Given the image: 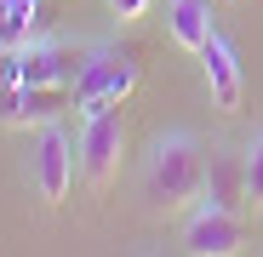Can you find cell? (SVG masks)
Masks as SVG:
<instances>
[{
  "mask_svg": "<svg viewBox=\"0 0 263 257\" xmlns=\"http://www.w3.org/2000/svg\"><path fill=\"white\" fill-rule=\"evenodd\" d=\"M200 189H206V149H200L189 132H160L155 149H149V166H143V194H149V206L178 211V206H189Z\"/></svg>",
  "mask_w": 263,
  "mask_h": 257,
  "instance_id": "obj_1",
  "label": "cell"
},
{
  "mask_svg": "<svg viewBox=\"0 0 263 257\" xmlns=\"http://www.w3.org/2000/svg\"><path fill=\"white\" fill-rule=\"evenodd\" d=\"M138 86V57L126 46H92L80 57V74H74V109L80 114H98V109H120Z\"/></svg>",
  "mask_w": 263,
  "mask_h": 257,
  "instance_id": "obj_2",
  "label": "cell"
},
{
  "mask_svg": "<svg viewBox=\"0 0 263 257\" xmlns=\"http://www.w3.org/2000/svg\"><path fill=\"white\" fill-rule=\"evenodd\" d=\"M29 177H34V189H40L46 206H63V200H69V189H74V177H80V143L69 137L63 120H46V126H40V137H34V149H29Z\"/></svg>",
  "mask_w": 263,
  "mask_h": 257,
  "instance_id": "obj_3",
  "label": "cell"
},
{
  "mask_svg": "<svg viewBox=\"0 0 263 257\" xmlns=\"http://www.w3.org/2000/svg\"><path fill=\"white\" fill-rule=\"evenodd\" d=\"M80 57L86 52L69 46V40H23L17 52L0 57V80L6 86H17V80H29V86H74Z\"/></svg>",
  "mask_w": 263,
  "mask_h": 257,
  "instance_id": "obj_4",
  "label": "cell"
},
{
  "mask_svg": "<svg viewBox=\"0 0 263 257\" xmlns=\"http://www.w3.org/2000/svg\"><path fill=\"white\" fill-rule=\"evenodd\" d=\"M120 154H126V120H120V109L86 114V132H80V177L92 183V189H109L115 171H120Z\"/></svg>",
  "mask_w": 263,
  "mask_h": 257,
  "instance_id": "obj_5",
  "label": "cell"
},
{
  "mask_svg": "<svg viewBox=\"0 0 263 257\" xmlns=\"http://www.w3.org/2000/svg\"><path fill=\"white\" fill-rule=\"evenodd\" d=\"M74 103V86H0V126H46L63 120V109Z\"/></svg>",
  "mask_w": 263,
  "mask_h": 257,
  "instance_id": "obj_6",
  "label": "cell"
},
{
  "mask_svg": "<svg viewBox=\"0 0 263 257\" xmlns=\"http://www.w3.org/2000/svg\"><path fill=\"white\" fill-rule=\"evenodd\" d=\"M240 246H246V218H240V211L200 206L195 218L183 223V251H195V257H229Z\"/></svg>",
  "mask_w": 263,
  "mask_h": 257,
  "instance_id": "obj_7",
  "label": "cell"
},
{
  "mask_svg": "<svg viewBox=\"0 0 263 257\" xmlns=\"http://www.w3.org/2000/svg\"><path fill=\"white\" fill-rule=\"evenodd\" d=\"M200 63H206V86H212V103L223 109V114H240L246 103V80H240V57L223 34H212L206 46H200Z\"/></svg>",
  "mask_w": 263,
  "mask_h": 257,
  "instance_id": "obj_8",
  "label": "cell"
},
{
  "mask_svg": "<svg viewBox=\"0 0 263 257\" xmlns=\"http://www.w3.org/2000/svg\"><path fill=\"white\" fill-rule=\"evenodd\" d=\"M200 200L217 206V211H246V206H252V200H246V160H240V154H212V160H206V189H200Z\"/></svg>",
  "mask_w": 263,
  "mask_h": 257,
  "instance_id": "obj_9",
  "label": "cell"
},
{
  "mask_svg": "<svg viewBox=\"0 0 263 257\" xmlns=\"http://www.w3.org/2000/svg\"><path fill=\"white\" fill-rule=\"evenodd\" d=\"M166 29H172V40H178L183 52L200 57V46L217 34V23H212V0H172V6H166Z\"/></svg>",
  "mask_w": 263,
  "mask_h": 257,
  "instance_id": "obj_10",
  "label": "cell"
},
{
  "mask_svg": "<svg viewBox=\"0 0 263 257\" xmlns=\"http://www.w3.org/2000/svg\"><path fill=\"white\" fill-rule=\"evenodd\" d=\"M34 12H40V0H0V57L17 52L29 29H34Z\"/></svg>",
  "mask_w": 263,
  "mask_h": 257,
  "instance_id": "obj_11",
  "label": "cell"
},
{
  "mask_svg": "<svg viewBox=\"0 0 263 257\" xmlns=\"http://www.w3.org/2000/svg\"><path fill=\"white\" fill-rule=\"evenodd\" d=\"M246 200H252V211H263V132L246 143Z\"/></svg>",
  "mask_w": 263,
  "mask_h": 257,
  "instance_id": "obj_12",
  "label": "cell"
},
{
  "mask_svg": "<svg viewBox=\"0 0 263 257\" xmlns=\"http://www.w3.org/2000/svg\"><path fill=\"white\" fill-rule=\"evenodd\" d=\"M149 6H155V0H109V12H115L120 23H138V17H143Z\"/></svg>",
  "mask_w": 263,
  "mask_h": 257,
  "instance_id": "obj_13",
  "label": "cell"
}]
</instances>
